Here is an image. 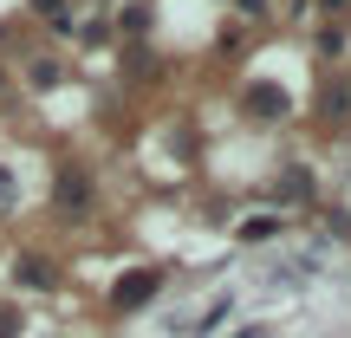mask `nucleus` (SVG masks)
<instances>
[{"instance_id": "10", "label": "nucleus", "mask_w": 351, "mask_h": 338, "mask_svg": "<svg viewBox=\"0 0 351 338\" xmlns=\"http://www.w3.org/2000/svg\"><path fill=\"white\" fill-rule=\"evenodd\" d=\"M326 234H339V241H351V215H345V208H332V215H326Z\"/></svg>"}, {"instance_id": "7", "label": "nucleus", "mask_w": 351, "mask_h": 338, "mask_svg": "<svg viewBox=\"0 0 351 338\" xmlns=\"http://www.w3.org/2000/svg\"><path fill=\"white\" fill-rule=\"evenodd\" d=\"M228 313H234V300H215V306H208V319H195V332H215Z\"/></svg>"}, {"instance_id": "14", "label": "nucleus", "mask_w": 351, "mask_h": 338, "mask_svg": "<svg viewBox=\"0 0 351 338\" xmlns=\"http://www.w3.org/2000/svg\"><path fill=\"white\" fill-rule=\"evenodd\" d=\"M319 7H326V13H345V7H351V0H319Z\"/></svg>"}, {"instance_id": "5", "label": "nucleus", "mask_w": 351, "mask_h": 338, "mask_svg": "<svg viewBox=\"0 0 351 338\" xmlns=\"http://www.w3.org/2000/svg\"><path fill=\"white\" fill-rule=\"evenodd\" d=\"M13 280H20V287H39V293H52V287H59V274H52V261H46V254H20V261H13Z\"/></svg>"}, {"instance_id": "6", "label": "nucleus", "mask_w": 351, "mask_h": 338, "mask_svg": "<svg viewBox=\"0 0 351 338\" xmlns=\"http://www.w3.org/2000/svg\"><path fill=\"white\" fill-rule=\"evenodd\" d=\"M280 234V215H254V221H241V241H274Z\"/></svg>"}, {"instance_id": "13", "label": "nucleus", "mask_w": 351, "mask_h": 338, "mask_svg": "<svg viewBox=\"0 0 351 338\" xmlns=\"http://www.w3.org/2000/svg\"><path fill=\"white\" fill-rule=\"evenodd\" d=\"M13 332H20V319H13V313H0V338H13Z\"/></svg>"}, {"instance_id": "12", "label": "nucleus", "mask_w": 351, "mask_h": 338, "mask_svg": "<svg viewBox=\"0 0 351 338\" xmlns=\"http://www.w3.org/2000/svg\"><path fill=\"white\" fill-rule=\"evenodd\" d=\"M33 13H46V20H59V13H65V0H33Z\"/></svg>"}, {"instance_id": "8", "label": "nucleus", "mask_w": 351, "mask_h": 338, "mask_svg": "<svg viewBox=\"0 0 351 338\" xmlns=\"http://www.w3.org/2000/svg\"><path fill=\"white\" fill-rule=\"evenodd\" d=\"M13 202H20V182H13L7 163H0V208H13Z\"/></svg>"}, {"instance_id": "3", "label": "nucleus", "mask_w": 351, "mask_h": 338, "mask_svg": "<svg viewBox=\"0 0 351 338\" xmlns=\"http://www.w3.org/2000/svg\"><path fill=\"white\" fill-rule=\"evenodd\" d=\"M241 104H247V117H261V124H274V117L293 111L287 85H247V91H241Z\"/></svg>"}, {"instance_id": "9", "label": "nucleus", "mask_w": 351, "mask_h": 338, "mask_svg": "<svg viewBox=\"0 0 351 338\" xmlns=\"http://www.w3.org/2000/svg\"><path fill=\"white\" fill-rule=\"evenodd\" d=\"M319 52H326V59H332V52H345V26H326V33H319Z\"/></svg>"}, {"instance_id": "11", "label": "nucleus", "mask_w": 351, "mask_h": 338, "mask_svg": "<svg viewBox=\"0 0 351 338\" xmlns=\"http://www.w3.org/2000/svg\"><path fill=\"white\" fill-rule=\"evenodd\" d=\"M117 26H130V33H143V26H150V13H143V7H124V13H117Z\"/></svg>"}, {"instance_id": "4", "label": "nucleus", "mask_w": 351, "mask_h": 338, "mask_svg": "<svg viewBox=\"0 0 351 338\" xmlns=\"http://www.w3.org/2000/svg\"><path fill=\"white\" fill-rule=\"evenodd\" d=\"M319 124H326V130L351 124V85H345V78H326V85H319Z\"/></svg>"}, {"instance_id": "2", "label": "nucleus", "mask_w": 351, "mask_h": 338, "mask_svg": "<svg viewBox=\"0 0 351 338\" xmlns=\"http://www.w3.org/2000/svg\"><path fill=\"white\" fill-rule=\"evenodd\" d=\"M156 287H163V274H156V267H137V274H124L111 287V306H117V313H137V306L156 300Z\"/></svg>"}, {"instance_id": "1", "label": "nucleus", "mask_w": 351, "mask_h": 338, "mask_svg": "<svg viewBox=\"0 0 351 338\" xmlns=\"http://www.w3.org/2000/svg\"><path fill=\"white\" fill-rule=\"evenodd\" d=\"M91 202H98V189H91V176L78 163H65L59 176H52V208L65 215V221H78V215H91Z\"/></svg>"}]
</instances>
